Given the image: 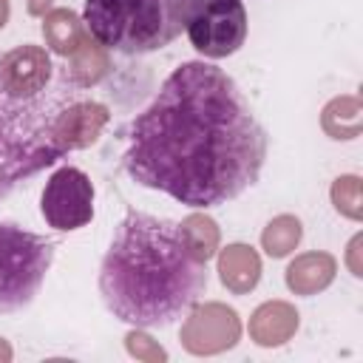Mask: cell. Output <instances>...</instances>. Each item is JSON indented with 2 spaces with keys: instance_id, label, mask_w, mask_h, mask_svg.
Segmentation results:
<instances>
[{
  "instance_id": "6da1fadb",
  "label": "cell",
  "mask_w": 363,
  "mask_h": 363,
  "mask_svg": "<svg viewBox=\"0 0 363 363\" xmlns=\"http://www.w3.org/2000/svg\"><path fill=\"white\" fill-rule=\"evenodd\" d=\"M125 136L128 176L190 207L241 196L267 159V133L247 96L233 77L201 60L182 62Z\"/></svg>"
},
{
  "instance_id": "7a4b0ae2",
  "label": "cell",
  "mask_w": 363,
  "mask_h": 363,
  "mask_svg": "<svg viewBox=\"0 0 363 363\" xmlns=\"http://www.w3.org/2000/svg\"><path fill=\"white\" fill-rule=\"evenodd\" d=\"M204 286L207 267L187 247L182 224L130 207L99 267V295L108 312L136 329L170 326Z\"/></svg>"
},
{
  "instance_id": "3957f363",
  "label": "cell",
  "mask_w": 363,
  "mask_h": 363,
  "mask_svg": "<svg viewBox=\"0 0 363 363\" xmlns=\"http://www.w3.org/2000/svg\"><path fill=\"white\" fill-rule=\"evenodd\" d=\"M88 88L77 85L65 65L51 91L43 96H20L6 85L0 68V201L65 156L60 142V116Z\"/></svg>"
},
{
  "instance_id": "277c9868",
  "label": "cell",
  "mask_w": 363,
  "mask_h": 363,
  "mask_svg": "<svg viewBox=\"0 0 363 363\" xmlns=\"http://www.w3.org/2000/svg\"><path fill=\"white\" fill-rule=\"evenodd\" d=\"M187 9L190 0H85V26L111 51L150 54L182 34Z\"/></svg>"
},
{
  "instance_id": "5b68a950",
  "label": "cell",
  "mask_w": 363,
  "mask_h": 363,
  "mask_svg": "<svg viewBox=\"0 0 363 363\" xmlns=\"http://www.w3.org/2000/svg\"><path fill=\"white\" fill-rule=\"evenodd\" d=\"M57 244L14 221H0V315L26 309L51 269Z\"/></svg>"
},
{
  "instance_id": "8992f818",
  "label": "cell",
  "mask_w": 363,
  "mask_h": 363,
  "mask_svg": "<svg viewBox=\"0 0 363 363\" xmlns=\"http://www.w3.org/2000/svg\"><path fill=\"white\" fill-rule=\"evenodd\" d=\"M187 37L193 48L210 60L235 54L247 37V11L241 0H190Z\"/></svg>"
},
{
  "instance_id": "52a82bcc",
  "label": "cell",
  "mask_w": 363,
  "mask_h": 363,
  "mask_svg": "<svg viewBox=\"0 0 363 363\" xmlns=\"http://www.w3.org/2000/svg\"><path fill=\"white\" fill-rule=\"evenodd\" d=\"M43 218L54 230H79L94 218V184L79 167H60L45 182L43 199H40Z\"/></svg>"
},
{
  "instance_id": "ba28073f",
  "label": "cell",
  "mask_w": 363,
  "mask_h": 363,
  "mask_svg": "<svg viewBox=\"0 0 363 363\" xmlns=\"http://www.w3.org/2000/svg\"><path fill=\"white\" fill-rule=\"evenodd\" d=\"M241 335V320L235 309L224 303H204L190 312L182 323V346L190 354H218L233 349Z\"/></svg>"
},
{
  "instance_id": "9c48e42d",
  "label": "cell",
  "mask_w": 363,
  "mask_h": 363,
  "mask_svg": "<svg viewBox=\"0 0 363 363\" xmlns=\"http://www.w3.org/2000/svg\"><path fill=\"white\" fill-rule=\"evenodd\" d=\"M298 329V312L286 301H267L250 318V337L258 346H281Z\"/></svg>"
},
{
  "instance_id": "30bf717a",
  "label": "cell",
  "mask_w": 363,
  "mask_h": 363,
  "mask_svg": "<svg viewBox=\"0 0 363 363\" xmlns=\"http://www.w3.org/2000/svg\"><path fill=\"white\" fill-rule=\"evenodd\" d=\"M218 275L230 292L244 295L261 278V258L247 244H230L218 252Z\"/></svg>"
},
{
  "instance_id": "8fae6325",
  "label": "cell",
  "mask_w": 363,
  "mask_h": 363,
  "mask_svg": "<svg viewBox=\"0 0 363 363\" xmlns=\"http://www.w3.org/2000/svg\"><path fill=\"white\" fill-rule=\"evenodd\" d=\"M335 258L329 252H303L286 267V286L295 295H315L335 278Z\"/></svg>"
},
{
  "instance_id": "7c38bea8",
  "label": "cell",
  "mask_w": 363,
  "mask_h": 363,
  "mask_svg": "<svg viewBox=\"0 0 363 363\" xmlns=\"http://www.w3.org/2000/svg\"><path fill=\"white\" fill-rule=\"evenodd\" d=\"M43 37H45V45L60 54V57H71L85 31H82V23L79 17L71 11V9H51L45 17H43Z\"/></svg>"
},
{
  "instance_id": "4fadbf2b",
  "label": "cell",
  "mask_w": 363,
  "mask_h": 363,
  "mask_svg": "<svg viewBox=\"0 0 363 363\" xmlns=\"http://www.w3.org/2000/svg\"><path fill=\"white\" fill-rule=\"evenodd\" d=\"M320 125L332 139H354V136H360V130H363V105H360V99L354 94L335 96L323 108Z\"/></svg>"
},
{
  "instance_id": "5bb4252c",
  "label": "cell",
  "mask_w": 363,
  "mask_h": 363,
  "mask_svg": "<svg viewBox=\"0 0 363 363\" xmlns=\"http://www.w3.org/2000/svg\"><path fill=\"white\" fill-rule=\"evenodd\" d=\"M65 65H68V71H71V77H74L77 85L91 88V85H96L108 74L111 60H108L105 45H99L91 34H85L82 43H79V48L71 54V60Z\"/></svg>"
},
{
  "instance_id": "9a60e30c",
  "label": "cell",
  "mask_w": 363,
  "mask_h": 363,
  "mask_svg": "<svg viewBox=\"0 0 363 363\" xmlns=\"http://www.w3.org/2000/svg\"><path fill=\"white\" fill-rule=\"evenodd\" d=\"M301 235H303V230L295 216H275L261 233V247L267 250V255L284 258L298 247Z\"/></svg>"
},
{
  "instance_id": "2e32d148",
  "label": "cell",
  "mask_w": 363,
  "mask_h": 363,
  "mask_svg": "<svg viewBox=\"0 0 363 363\" xmlns=\"http://www.w3.org/2000/svg\"><path fill=\"white\" fill-rule=\"evenodd\" d=\"M182 233H184V241L187 247L193 250V255L199 261H210L218 250V227L210 216H201V213H193L182 221Z\"/></svg>"
},
{
  "instance_id": "e0dca14e",
  "label": "cell",
  "mask_w": 363,
  "mask_h": 363,
  "mask_svg": "<svg viewBox=\"0 0 363 363\" xmlns=\"http://www.w3.org/2000/svg\"><path fill=\"white\" fill-rule=\"evenodd\" d=\"M332 204L340 216L360 221L363 218V193H360V179L357 176H340L332 184Z\"/></svg>"
},
{
  "instance_id": "ac0fdd59",
  "label": "cell",
  "mask_w": 363,
  "mask_h": 363,
  "mask_svg": "<svg viewBox=\"0 0 363 363\" xmlns=\"http://www.w3.org/2000/svg\"><path fill=\"white\" fill-rule=\"evenodd\" d=\"M125 346H128V352H130L136 360H145V363H162V360H167V352H164L153 337H147V335L139 332V329L128 332Z\"/></svg>"
},
{
  "instance_id": "d6986e66",
  "label": "cell",
  "mask_w": 363,
  "mask_h": 363,
  "mask_svg": "<svg viewBox=\"0 0 363 363\" xmlns=\"http://www.w3.org/2000/svg\"><path fill=\"white\" fill-rule=\"evenodd\" d=\"M360 244H363V238L360 235H354L352 238V244H349V269H352V275L354 278H360L363 275V264H360Z\"/></svg>"
},
{
  "instance_id": "ffe728a7",
  "label": "cell",
  "mask_w": 363,
  "mask_h": 363,
  "mask_svg": "<svg viewBox=\"0 0 363 363\" xmlns=\"http://www.w3.org/2000/svg\"><path fill=\"white\" fill-rule=\"evenodd\" d=\"M51 9V0H28V14L34 17H45Z\"/></svg>"
},
{
  "instance_id": "44dd1931",
  "label": "cell",
  "mask_w": 363,
  "mask_h": 363,
  "mask_svg": "<svg viewBox=\"0 0 363 363\" xmlns=\"http://www.w3.org/2000/svg\"><path fill=\"white\" fill-rule=\"evenodd\" d=\"M9 360H11V346L0 337V363H9Z\"/></svg>"
},
{
  "instance_id": "7402d4cb",
  "label": "cell",
  "mask_w": 363,
  "mask_h": 363,
  "mask_svg": "<svg viewBox=\"0 0 363 363\" xmlns=\"http://www.w3.org/2000/svg\"><path fill=\"white\" fill-rule=\"evenodd\" d=\"M6 20H9V0H0V28L6 26Z\"/></svg>"
}]
</instances>
